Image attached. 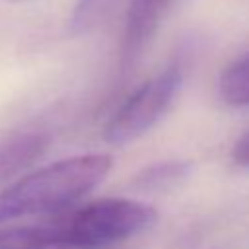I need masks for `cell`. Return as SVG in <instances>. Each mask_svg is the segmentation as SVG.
I'll return each mask as SVG.
<instances>
[{"mask_svg":"<svg viewBox=\"0 0 249 249\" xmlns=\"http://www.w3.org/2000/svg\"><path fill=\"white\" fill-rule=\"evenodd\" d=\"M185 80L181 60L169 62L160 74L134 89L107 121L103 136L109 144L124 146L146 134L171 109Z\"/></svg>","mask_w":249,"mask_h":249,"instance_id":"3957f363","label":"cell"},{"mask_svg":"<svg viewBox=\"0 0 249 249\" xmlns=\"http://www.w3.org/2000/svg\"><path fill=\"white\" fill-rule=\"evenodd\" d=\"M124 0H80L72 14V29L82 33L103 23Z\"/></svg>","mask_w":249,"mask_h":249,"instance_id":"52a82bcc","label":"cell"},{"mask_svg":"<svg viewBox=\"0 0 249 249\" xmlns=\"http://www.w3.org/2000/svg\"><path fill=\"white\" fill-rule=\"evenodd\" d=\"M156 218L144 202L99 198L35 226V231L45 249H101L146 231Z\"/></svg>","mask_w":249,"mask_h":249,"instance_id":"7a4b0ae2","label":"cell"},{"mask_svg":"<svg viewBox=\"0 0 249 249\" xmlns=\"http://www.w3.org/2000/svg\"><path fill=\"white\" fill-rule=\"evenodd\" d=\"M231 160L241 167H249V132L237 140L235 148L231 150Z\"/></svg>","mask_w":249,"mask_h":249,"instance_id":"30bf717a","label":"cell"},{"mask_svg":"<svg viewBox=\"0 0 249 249\" xmlns=\"http://www.w3.org/2000/svg\"><path fill=\"white\" fill-rule=\"evenodd\" d=\"M173 0H128L121 35V66L128 70L150 45Z\"/></svg>","mask_w":249,"mask_h":249,"instance_id":"277c9868","label":"cell"},{"mask_svg":"<svg viewBox=\"0 0 249 249\" xmlns=\"http://www.w3.org/2000/svg\"><path fill=\"white\" fill-rule=\"evenodd\" d=\"M189 173V163L187 161H161L154 167L144 169L136 179L138 185L142 187H167L177 183Z\"/></svg>","mask_w":249,"mask_h":249,"instance_id":"ba28073f","label":"cell"},{"mask_svg":"<svg viewBox=\"0 0 249 249\" xmlns=\"http://www.w3.org/2000/svg\"><path fill=\"white\" fill-rule=\"evenodd\" d=\"M49 138L41 132H19L0 142V183L33 163L47 148Z\"/></svg>","mask_w":249,"mask_h":249,"instance_id":"5b68a950","label":"cell"},{"mask_svg":"<svg viewBox=\"0 0 249 249\" xmlns=\"http://www.w3.org/2000/svg\"><path fill=\"white\" fill-rule=\"evenodd\" d=\"M218 91L228 105H249V56L224 68L218 80Z\"/></svg>","mask_w":249,"mask_h":249,"instance_id":"8992f818","label":"cell"},{"mask_svg":"<svg viewBox=\"0 0 249 249\" xmlns=\"http://www.w3.org/2000/svg\"><path fill=\"white\" fill-rule=\"evenodd\" d=\"M0 249H45L35 226L33 228H18L0 233Z\"/></svg>","mask_w":249,"mask_h":249,"instance_id":"9c48e42d","label":"cell"},{"mask_svg":"<svg viewBox=\"0 0 249 249\" xmlns=\"http://www.w3.org/2000/svg\"><path fill=\"white\" fill-rule=\"evenodd\" d=\"M107 154H84L49 163L0 191V226L35 214L62 212L91 193L111 171Z\"/></svg>","mask_w":249,"mask_h":249,"instance_id":"6da1fadb","label":"cell"}]
</instances>
